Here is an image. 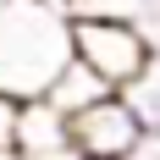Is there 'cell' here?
<instances>
[{
	"label": "cell",
	"mask_w": 160,
	"mask_h": 160,
	"mask_svg": "<svg viewBox=\"0 0 160 160\" xmlns=\"http://www.w3.org/2000/svg\"><path fill=\"white\" fill-rule=\"evenodd\" d=\"M72 61V17L39 0H6L0 11V88L17 99L44 94Z\"/></svg>",
	"instance_id": "obj_1"
},
{
	"label": "cell",
	"mask_w": 160,
	"mask_h": 160,
	"mask_svg": "<svg viewBox=\"0 0 160 160\" xmlns=\"http://www.w3.org/2000/svg\"><path fill=\"white\" fill-rule=\"evenodd\" d=\"M72 55L88 61L111 88H127L155 55V33L122 11H72Z\"/></svg>",
	"instance_id": "obj_2"
},
{
	"label": "cell",
	"mask_w": 160,
	"mask_h": 160,
	"mask_svg": "<svg viewBox=\"0 0 160 160\" xmlns=\"http://www.w3.org/2000/svg\"><path fill=\"white\" fill-rule=\"evenodd\" d=\"M138 138H144V116L132 111V99L122 88L99 94L94 105H83L72 116V149L83 160H127Z\"/></svg>",
	"instance_id": "obj_3"
},
{
	"label": "cell",
	"mask_w": 160,
	"mask_h": 160,
	"mask_svg": "<svg viewBox=\"0 0 160 160\" xmlns=\"http://www.w3.org/2000/svg\"><path fill=\"white\" fill-rule=\"evenodd\" d=\"M72 149V116L55 111L44 94L22 99V122H17V155L28 160H55Z\"/></svg>",
	"instance_id": "obj_4"
},
{
	"label": "cell",
	"mask_w": 160,
	"mask_h": 160,
	"mask_svg": "<svg viewBox=\"0 0 160 160\" xmlns=\"http://www.w3.org/2000/svg\"><path fill=\"white\" fill-rule=\"evenodd\" d=\"M99 94H111V83L99 78V72H94L88 61H78V55H72V61H66L61 72H55V83L44 88V99L55 105V111H66V116H78L83 105H94Z\"/></svg>",
	"instance_id": "obj_5"
},
{
	"label": "cell",
	"mask_w": 160,
	"mask_h": 160,
	"mask_svg": "<svg viewBox=\"0 0 160 160\" xmlns=\"http://www.w3.org/2000/svg\"><path fill=\"white\" fill-rule=\"evenodd\" d=\"M122 94L132 99V111L144 116V127H160V50L144 61V72H138V78L122 88Z\"/></svg>",
	"instance_id": "obj_6"
},
{
	"label": "cell",
	"mask_w": 160,
	"mask_h": 160,
	"mask_svg": "<svg viewBox=\"0 0 160 160\" xmlns=\"http://www.w3.org/2000/svg\"><path fill=\"white\" fill-rule=\"evenodd\" d=\"M78 11H122V17H138L149 33L160 28V0H78Z\"/></svg>",
	"instance_id": "obj_7"
},
{
	"label": "cell",
	"mask_w": 160,
	"mask_h": 160,
	"mask_svg": "<svg viewBox=\"0 0 160 160\" xmlns=\"http://www.w3.org/2000/svg\"><path fill=\"white\" fill-rule=\"evenodd\" d=\"M17 122H22V99L0 88V149H17Z\"/></svg>",
	"instance_id": "obj_8"
},
{
	"label": "cell",
	"mask_w": 160,
	"mask_h": 160,
	"mask_svg": "<svg viewBox=\"0 0 160 160\" xmlns=\"http://www.w3.org/2000/svg\"><path fill=\"white\" fill-rule=\"evenodd\" d=\"M127 160H160V127H144V138L132 144Z\"/></svg>",
	"instance_id": "obj_9"
},
{
	"label": "cell",
	"mask_w": 160,
	"mask_h": 160,
	"mask_svg": "<svg viewBox=\"0 0 160 160\" xmlns=\"http://www.w3.org/2000/svg\"><path fill=\"white\" fill-rule=\"evenodd\" d=\"M39 6H50V11H66V17L78 11V0H39Z\"/></svg>",
	"instance_id": "obj_10"
},
{
	"label": "cell",
	"mask_w": 160,
	"mask_h": 160,
	"mask_svg": "<svg viewBox=\"0 0 160 160\" xmlns=\"http://www.w3.org/2000/svg\"><path fill=\"white\" fill-rule=\"evenodd\" d=\"M0 160H28V155H17V149H0Z\"/></svg>",
	"instance_id": "obj_11"
},
{
	"label": "cell",
	"mask_w": 160,
	"mask_h": 160,
	"mask_svg": "<svg viewBox=\"0 0 160 160\" xmlns=\"http://www.w3.org/2000/svg\"><path fill=\"white\" fill-rule=\"evenodd\" d=\"M155 50H160V28H155Z\"/></svg>",
	"instance_id": "obj_12"
},
{
	"label": "cell",
	"mask_w": 160,
	"mask_h": 160,
	"mask_svg": "<svg viewBox=\"0 0 160 160\" xmlns=\"http://www.w3.org/2000/svg\"><path fill=\"white\" fill-rule=\"evenodd\" d=\"M0 11H6V0H0Z\"/></svg>",
	"instance_id": "obj_13"
}]
</instances>
